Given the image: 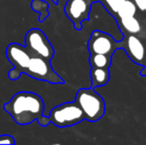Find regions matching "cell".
Here are the masks:
<instances>
[{
    "label": "cell",
    "instance_id": "19",
    "mask_svg": "<svg viewBox=\"0 0 146 145\" xmlns=\"http://www.w3.org/2000/svg\"><path fill=\"white\" fill-rule=\"evenodd\" d=\"M52 1L54 2L55 4H58V1H59V0H52Z\"/></svg>",
    "mask_w": 146,
    "mask_h": 145
},
{
    "label": "cell",
    "instance_id": "15",
    "mask_svg": "<svg viewBox=\"0 0 146 145\" xmlns=\"http://www.w3.org/2000/svg\"><path fill=\"white\" fill-rule=\"evenodd\" d=\"M100 2H102L106 6V8L110 14L115 15L117 10L119 9L121 4L124 2V0H100Z\"/></svg>",
    "mask_w": 146,
    "mask_h": 145
},
{
    "label": "cell",
    "instance_id": "7",
    "mask_svg": "<svg viewBox=\"0 0 146 145\" xmlns=\"http://www.w3.org/2000/svg\"><path fill=\"white\" fill-rule=\"evenodd\" d=\"M120 48L119 42L110 34H106L100 30H94L92 33L88 42V49L90 54H104L112 57L113 53Z\"/></svg>",
    "mask_w": 146,
    "mask_h": 145
},
{
    "label": "cell",
    "instance_id": "10",
    "mask_svg": "<svg viewBox=\"0 0 146 145\" xmlns=\"http://www.w3.org/2000/svg\"><path fill=\"white\" fill-rule=\"evenodd\" d=\"M115 20L122 33L125 35H138L141 32V24L135 16L116 18Z\"/></svg>",
    "mask_w": 146,
    "mask_h": 145
},
{
    "label": "cell",
    "instance_id": "4",
    "mask_svg": "<svg viewBox=\"0 0 146 145\" xmlns=\"http://www.w3.org/2000/svg\"><path fill=\"white\" fill-rule=\"evenodd\" d=\"M23 73L35 79L47 81L49 83L57 85L64 83V79L53 70L51 61L36 55L31 56L27 68L25 69Z\"/></svg>",
    "mask_w": 146,
    "mask_h": 145
},
{
    "label": "cell",
    "instance_id": "12",
    "mask_svg": "<svg viewBox=\"0 0 146 145\" xmlns=\"http://www.w3.org/2000/svg\"><path fill=\"white\" fill-rule=\"evenodd\" d=\"M30 7L33 11L37 12L39 14L38 21L44 22L46 18L50 15L49 12V3L45 0H32L30 4Z\"/></svg>",
    "mask_w": 146,
    "mask_h": 145
},
{
    "label": "cell",
    "instance_id": "5",
    "mask_svg": "<svg viewBox=\"0 0 146 145\" xmlns=\"http://www.w3.org/2000/svg\"><path fill=\"white\" fill-rule=\"evenodd\" d=\"M32 55L26 46L17 43H11L8 45L6 48V57L13 66V69L8 72V77L11 81H17L21 77L27 68Z\"/></svg>",
    "mask_w": 146,
    "mask_h": 145
},
{
    "label": "cell",
    "instance_id": "8",
    "mask_svg": "<svg viewBox=\"0 0 146 145\" xmlns=\"http://www.w3.org/2000/svg\"><path fill=\"white\" fill-rule=\"evenodd\" d=\"M92 0H68L65 5V13L73 22L76 30H82L83 22L90 18Z\"/></svg>",
    "mask_w": 146,
    "mask_h": 145
},
{
    "label": "cell",
    "instance_id": "20",
    "mask_svg": "<svg viewBox=\"0 0 146 145\" xmlns=\"http://www.w3.org/2000/svg\"><path fill=\"white\" fill-rule=\"evenodd\" d=\"M92 2H96V1H100V0H92Z\"/></svg>",
    "mask_w": 146,
    "mask_h": 145
},
{
    "label": "cell",
    "instance_id": "13",
    "mask_svg": "<svg viewBox=\"0 0 146 145\" xmlns=\"http://www.w3.org/2000/svg\"><path fill=\"white\" fill-rule=\"evenodd\" d=\"M137 7L132 0H124L119 9L117 10L115 14V19L116 18H123V17H131V16H135L137 13Z\"/></svg>",
    "mask_w": 146,
    "mask_h": 145
},
{
    "label": "cell",
    "instance_id": "17",
    "mask_svg": "<svg viewBox=\"0 0 146 145\" xmlns=\"http://www.w3.org/2000/svg\"><path fill=\"white\" fill-rule=\"evenodd\" d=\"M133 3L136 5L137 9H139L140 11H143L144 9V3H145V0H132Z\"/></svg>",
    "mask_w": 146,
    "mask_h": 145
},
{
    "label": "cell",
    "instance_id": "1",
    "mask_svg": "<svg viewBox=\"0 0 146 145\" xmlns=\"http://www.w3.org/2000/svg\"><path fill=\"white\" fill-rule=\"evenodd\" d=\"M3 109L19 125H28L37 120L41 126L51 123L45 115V103L39 95L32 91H19L11 97Z\"/></svg>",
    "mask_w": 146,
    "mask_h": 145
},
{
    "label": "cell",
    "instance_id": "9",
    "mask_svg": "<svg viewBox=\"0 0 146 145\" xmlns=\"http://www.w3.org/2000/svg\"><path fill=\"white\" fill-rule=\"evenodd\" d=\"M120 44V48L124 49L129 59L138 65L146 62V45L137 35H125Z\"/></svg>",
    "mask_w": 146,
    "mask_h": 145
},
{
    "label": "cell",
    "instance_id": "11",
    "mask_svg": "<svg viewBox=\"0 0 146 145\" xmlns=\"http://www.w3.org/2000/svg\"><path fill=\"white\" fill-rule=\"evenodd\" d=\"M110 68H92L90 70L92 87H100L106 85L110 81Z\"/></svg>",
    "mask_w": 146,
    "mask_h": 145
},
{
    "label": "cell",
    "instance_id": "14",
    "mask_svg": "<svg viewBox=\"0 0 146 145\" xmlns=\"http://www.w3.org/2000/svg\"><path fill=\"white\" fill-rule=\"evenodd\" d=\"M90 64L92 68H110L111 57L104 54H90Z\"/></svg>",
    "mask_w": 146,
    "mask_h": 145
},
{
    "label": "cell",
    "instance_id": "16",
    "mask_svg": "<svg viewBox=\"0 0 146 145\" xmlns=\"http://www.w3.org/2000/svg\"><path fill=\"white\" fill-rule=\"evenodd\" d=\"M0 144L14 145L15 144V139L10 134H2V135H0Z\"/></svg>",
    "mask_w": 146,
    "mask_h": 145
},
{
    "label": "cell",
    "instance_id": "2",
    "mask_svg": "<svg viewBox=\"0 0 146 145\" xmlns=\"http://www.w3.org/2000/svg\"><path fill=\"white\" fill-rule=\"evenodd\" d=\"M75 101L81 107L86 120L96 122L104 115V101L102 95L94 91V87L79 89L76 95Z\"/></svg>",
    "mask_w": 146,
    "mask_h": 145
},
{
    "label": "cell",
    "instance_id": "3",
    "mask_svg": "<svg viewBox=\"0 0 146 145\" xmlns=\"http://www.w3.org/2000/svg\"><path fill=\"white\" fill-rule=\"evenodd\" d=\"M50 122L58 127H69L85 120V116L76 101L57 105L49 113Z\"/></svg>",
    "mask_w": 146,
    "mask_h": 145
},
{
    "label": "cell",
    "instance_id": "6",
    "mask_svg": "<svg viewBox=\"0 0 146 145\" xmlns=\"http://www.w3.org/2000/svg\"><path fill=\"white\" fill-rule=\"evenodd\" d=\"M25 46L33 55L51 61L54 57V47L48 40L45 33L40 29H30L25 35Z\"/></svg>",
    "mask_w": 146,
    "mask_h": 145
},
{
    "label": "cell",
    "instance_id": "18",
    "mask_svg": "<svg viewBox=\"0 0 146 145\" xmlns=\"http://www.w3.org/2000/svg\"><path fill=\"white\" fill-rule=\"evenodd\" d=\"M143 11L146 12V0H145V3H144V9H143Z\"/></svg>",
    "mask_w": 146,
    "mask_h": 145
}]
</instances>
